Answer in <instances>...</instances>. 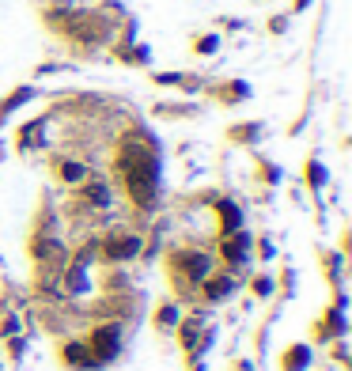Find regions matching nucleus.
Here are the masks:
<instances>
[{
  "mask_svg": "<svg viewBox=\"0 0 352 371\" xmlns=\"http://www.w3.org/2000/svg\"><path fill=\"white\" fill-rule=\"evenodd\" d=\"M118 345H122V326H114V322L99 326V330L87 337V349H91V356H95V364H103V360L114 356Z\"/></svg>",
  "mask_w": 352,
  "mask_h": 371,
  "instance_id": "nucleus-4",
  "label": "nucleus"
},
{
  "mask_svg": "<svg viewBox=\"0 0 352 371\" xmlns=\"http://www.w3.org/2000/svg\"><path fill=\"white\" fill-rule=\"evenodd\" d=\"M209 95L216 99V103H224V106H239V103H246V99L254 95V91H250V83H246V80L227 76V80L209 83Z\"/></svg>",
  "mask_w": 352,
  "mask_h": 371,
  "instance_id": "nucleus-5",
  "label": "nucleus"
},
{
  "mask_svg": "<svg viewBox=\"0 0 352 371\" xmlns=\"http://www.w3.org/2000/svg\"><path fill=\"white\" fill-rule=\"evenodd\" d=\"M220 27H224V31H246V20H239V15H224Z\"/></svg>",
  "mask_w": 352,
  "mask_h": 371,
  "instance_id": "nucleus-24",
  "label": "nucleus"
},
{
  "mask_svg": "<svg viewBox=\"0 0 352 371\" xmlns=\"http://www.w3.org/2000/svg\"><path fill=\"white\" fill-rule=\"evenodd\" d=\"M258 178H262L265 186H276L281 182V167L269 163V160H258Z\"/></svg>",
  "mask_w": 352,
  "mask_h": 371,
  "instance_id": "nucleus-21",
  "label": "nucleus"
},
{
  "mask_svg": "<svg viewBox=\"0 0 352 371\" xmlns=\"http://www.w3.org/2000/svg\"><path fill=\"white\" fill-rule=\"evenodd\" d=\"M155 114L178 122V118H193V114H197V106H193V103H160V106H155Z\"/></svg>",
  "mask_w": 352,
  "mask_h": 371,
  "instance_id": "nucleus-17",
  "label": "nucleus"
},
{
  "mask_svg": "<svg viewBox=\"0 0 352 371\" xmlns=\"http://www.w3.org/2000/svg\"><path fill=\"white\" fill-rule=\"evenodd\" d=\"M178 307H174V303H160V311H155V326L160 330H174L178 326Z\"/></svg>",
  "mask_w": 352,
  "mask_h": 371,
  "instance_id": "nucleus-19",
  "label": "nucleus"
},
{
  "mask_svg": "<svg viewBox=\"0 0 352 371\" xmlns=\"http://www.w3.org/2000/svg\"><path fill=\"white\" fill-rule=\"evenodd\" d=\"M99 250H103L106 262H133L141 254V235H133V231H110V235H103Z\"/></svg>",
  "mask_w": 352,
  "mask_h": 371,
  "instance_id": "nucleus-2",
  "label": "nucleus"
},
{
  "mask_svg": "<svg viewBox=\"0 0 352 371\" xmlns=\"http://www.w3.org/2000/svg\"><path fill=\"white\" fill-rule=\"evenodd\" d=\"M167 273H171L182 288H193V284H201L212 273V262H209L205 250H174V254L167 258Z\"/></svg>",
  "mask_w": 352,
  "mask_h": 371,
  "instance_id": "nucleus-1",
  "label": "nucleus"
},
{
  "mask_svg": "<svg viewBox=\"0 0 352 371\" xmlns=\"http://www.w3.org/2000/svg\"><path fill=\"white\" fill-rule=\"evenodd\" d=\"M34 95H38V88H34V83H23V88H15L8 99H0V122H8V114H15L20 106H27Z\"/></svg>",
  "mask_w": 352,
  "mask_h": 371,
  "instance_id": "nucleus-9",
  "label": "nucleus"
},
{
  "mask_svg": "<svg viewBox=\"0 0 352 371\" xmlns=\"http://www.w3.org/2000/svg\"><path fill=\"white\" fill-rule=\"evenodd\" d=\"M216 212H220V231H239L243 227V209L235 205V201H227V197H220L216 201Z\"/></svg>",
  "mask_w": 352,
  "mask_h": 371,
  "instance_id": "nucleus-11",
  "label": "nucleus"
},
{
  "mask_svg": "<svg viewBox=\"0 0 352 371\" xmlns=\"http://www.w3.org/2000/svg\"><path fill=\"white\" fill-rule=\"evenodd\" d=\"M318 265L322 273L330 276V284L341 292V265H345V254H337V250H318Z\"/></svg>",
  "mask_w": 352,
  "mask_h": 371,
  "instance_id": "nucleus-12",
  "label": "nucleus"
},
{
  "mask_svg": "<svg viewBox=\"0 0 352 371\" xmlns=\"http://www.w3.org/2000/svg\"><path fill=\"white\" fill-rule=\"evenodd\" d=\"M110 57L122 64H133V69H148L152 64V46L136 42V38H114L110 42Z\"/></svg>",
  "mask_w": 352,
  "mask_h": 371,
  "instance_id": "nucleus-3",
  "label": "nucleus"
},
{
  "mask_svg": "<svg viewBox=\"0 0 352 371\" xmlns=\"http://www.w3.org/2000/svg\"><path fill=\"white\" fill-rule=\"evenodd\" d=\"M201 284H205V300H212V303L227 300V295L235 292V281H231L227 273H216V276L209 273V276H205V281H201Z\"/></svg>",
  "mask_w": 352,
  "mask_h": 371,
  "instance_id": "nucleus-10",
  "label": "nucleus"
},
{
  "mask_svg": "<svg viewBox=\"0 0 352 371\" xmlns=\"http://www.w3.org/2000/svg\"><path fill=\"white\" fill-rule=\"evenodd\" d=\"M250 246L258 250V258H262V262H269V258H273V243H269V239H258V243H250Z\"/></svg>",
  "mask_w": 352,
  "mask_h": 371,
  "instance_id": "nucleus-23",
  "label": "nucleus"
},
{
  "mask_svg": "<svg viewBox=\"0 0 352 371\" xmlns=\"http://www.w3.org/2000/svg\"><path fill=\"white\" fill-rule=\"evenodd\" d=\"M311 364V352L307 345H292L288 352H284V371H303Z\"/></svg>",
  "mask_w": 352,
  "mask_h": 371,
  "instance_id": "nucleus-18",
  "label": "nucleus"
},
{
  "mask_svg": "<svg viewBox=\"0 0 352 371\" xmlns=\"http://www.w3.org/2000/svg\"><path fill=\"white\" fill-rule=\"evenodd\" d=\"M57 178L61 182H69V186H83V178H87V171H83V163H76V160H57Z\"/></svg>",
  "mask_w": 352,
  "mask_h": 371,
  "instance_id": "nucleus-16",
  "label": "nucleus"
},
{
  "mask_svg": "<svg viewBox=\"0 0 352 371\" xmlns=\"http://www.w3.org/2000/svg\"><path fill=\"white\" fill-rule=\"evenodd\" d=\"M265 136V122H239V125H227V141L239 144V148H250Z\"/></svg>",
  "mask_w": 352,
  "mask_h": 371,
  "instance_id": "nucleus-8",
  "label": "nucleus"
},
{
  "mask_svg": "<svg viewBox=\"0 0 352 371\" xmlns=\"http://www.w3.org/2000/svg\"><path fill=\"white\" fill-rule=\"evenodd\" d=\"M303 178H307V190L314 193V197H318L322 186H326V167H322L318 155H311V160L303 163Z\"/></svg>",
  "mask_w": 352,
  "mask_h": 371,
  "instance_id": "nucleus-14",
  "label": "nucleus"
},
{
  "mask_svg": "<svg viewBox=\"0 0 352 371\" xmlns=\"http://www.w3.org/2000/svg\"><path fill=\"white\" fill-rule=\"evenodd\" d=\"M45 125H50V118H34V122L20 125V133H15V148L20 152H34V148L45 144Z\"/></svg>",
  "mask_w": 352,
  "mask_h": 371,
  "instance_id": "nucleus-7",
  "label": "nucleus"
},
{
  "mask_svg": "<svg viewBox=\"0 0 352 371\" xmlns=\"http://www.w3.org/2000/svg\"><path fill=\"white\" fill-rule=\"evenodd\" d=\"M273 288H276V281H273L269 273H258L254 281H250V292H254L258 300H269V295H273Z\"/></svg>",
  "mask_w": 352,
  "mask_h": 371,
  "instance_id": "nucleus-20",
  "label": "nucleus"
},
{
  "mask_svg": "<svg viewBox=\"0 0 352 371\" xmlns=\"http://www.w3.org/2000/svg\"><path fill=\"white\" fill-rule=\"evenodd\" d=\"M314 4V0H292V8H288V15H303L307 8Z\"/></svg>",
  "mask_w": 352,
  "mask_h": 371,
  "instance_id": "nucleus-25",
  "label": "nucleus"
},
{
  "mask_svg": "<svg viewBox=\"0 0 352 371\" xmlns=\"http://www.w3.org/2000/svg\"><path fill=\"white\" fill-rule=\"evenodd\" d=\"M220 42L224 38L216 31H201L190 38V50H193V57H212V53H220Z\"/></svg>",
  "mask_w": 352,
  "mask_h": 371,
  "instance_id": "nucleus-13",
  "label": "nucleus"
},
{
  "mask_svg": "<svg viewBox=\"0 0 352 371\" xmlns=\"http://www.w3.org/2000/svg\"><path fill=\"white\" fill-rule=\"evenodd\" d=\"M80 201L91 205V209H106L110 205V190L103 182H87V186H80Z\"/></svg>",
  "mask_w": 352,
  "mask_h": 371,
  "instance_id": "nucleus-15",
  "label": "nucleus"
},
{
  "mask_svg": "<svg viewBox=\"0 0 352 371\" xmlns=\"http://www.w3.org/2000/svg\"><path fill=\"white\" fill-rule=\"evenodd\" d=\"M220 258H224L231 269H243L246 265V258H250V235H246L243 227L227 231V235L220 239Z\"/></svg>",
  "mask_w": 352,
  "mask_h": 371,
  "instance_id": "nucleus-6",
  "label": "nucleus"
},
{
  "mask_svg": "<svg viewBox=\"0 0 352 371\" xmlns=\"http://www.w3.org/2000/svg\"><path fill=\"white\" fill-rule=\"evenodd\" d=\"M288 27H292V15L288 12H276V15H269L265 31H269V34H288Z\"/></svg>",
  "mask_w": 352,
  "mask_h": 371,
  "instance_id": "nucleus-22",
  "label": "nucleus"
}]
</instances>
